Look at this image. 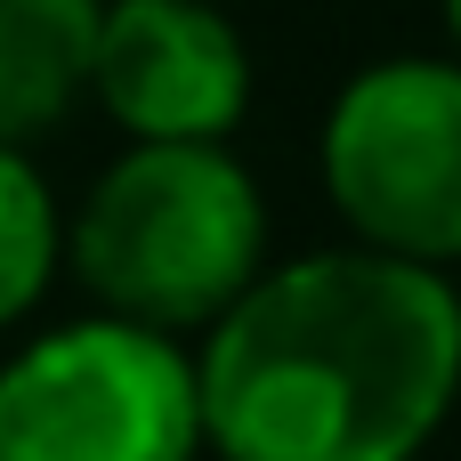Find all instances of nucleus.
<instances>
[{
    "label": "nucleus",
    "mask_w": 461,
    "mask_h": 461,
    "mask_svg": "<svg viewBox=\"0 0 461 461\" xmlns=\"http://www.w3.org/2000/svg\"><path fill=\"white\" fill-rule=\"evenodd\" d=\"M259 243H267V211L235 154L138 146L89 186L73 227V267L122 324L186 332L251 292Z\"/></svg>",
    "instance_id": "2"
},
{
    "label": "nucleus",
    "mask_w": 461,
    "mask_h": 461,
    "mask_svg": "<svg viewBox=\"0 0 461 461\" xmlns=\"http://www.w3.org/2000/svg\"><path fill=\"white\" fill-rule=\"evenodd\" d=\"M194 365L146 324H73L0 373V461H194Z\"/></svg>",
    "instance_id": "3"
},
{
    "label": "nucleus",
    "mask_w": 461,
    "mask_h": 461,
    "mask_svg": "<svg viewBox=\"0 0 461 461\" xmlns=\"http://www.w3.org/2000/svg\"><path fill=\"white\" fill-rule=\"evenodd\" d=\"M49 259H57V211H49V186L16 162V146H0V324L24 316L49 284Z\"/></svg>",
    "instance_id": "7"
},
{
    "label": "nucleus",
    "mask_w": 461,
    "mask_h": 461,
    "mask_svg": "<svg viewBox=\"0 0 461 461\" xmlns=\"http://www.w3.org/2000/svg\"><path fill=\"white\" fill-rule=\"evenodd\" d=\"M324 194L389 259H461V65L397 57L357 73L324 122Z\"/></svg>",
    "instance_id": "4"
},
{
    "label": "nucleus",
    "mask_w": 461,
    "mask_h": 461,
    "mask_svg": "<svg viewBox=\"0 0 461 461\" xmlns=\"http://www.w3.org/2000/svg\"><path fill=\"white\" fill-rule=\"evenodd\" d=\"M89 89L138 146H219L251 105V57L203 0H113L97 8Z\"/></svg>",
    "instance_id": "5"
},
{
    "label": "nucleus",
    "mask_w": 461,
    "mask_h": 461,
    "mask_svg": "<svg viewBox=\"0 0 461 461\" xmlns=\"http://www.w3.org/2000/svg\"><path fill=\"white\" fill-rule=\"evenodd\" d=\"M97 0H0V146L49 130L89 81Z\"/></svg>",
    "instance_id": "6"
},
{
    "label": "nucleus",
    "mask_w": 461,
    "mask_h": 461,
    "mask_svg": "<svg viewBox=\"0 0 461 461\" xmlns=\"http://www.w3.org/2000/svg\"><path fill=\"white\" fill-rule=\"evenodd\" d=\"M446 24H454V41H461V0H446Z\"/></svg>",
    "instance_id": "8"
},
{
    "label": "nucleus",
    "mask_w": 461,
    "mask_h": 461,
    "mask_svg": "<svg viewBox=\"0 0 461 461\" xmlns=\"http://www.w3.org/2000/svg\"><path fill=\"white\" fill-rule=\"evenodd\" d=\"M461 389V300L413 259L324 251L219 316L194 413L227 461H413Z\"/></svg>",
    "instance_id": "1"
}]
</instances>
